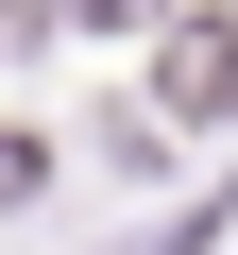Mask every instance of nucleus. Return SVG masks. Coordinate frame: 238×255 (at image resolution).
Instances as JSON below:
<instances>
[{
    "label": "nucleus",
    "mask_w": 238,
    "mask_h": 255,
    "mask_svg": "<svg viewBox=\"0 0 238 255\" xmlns=\"http://www.w3.org/2000/svg\"><path fill=\"white\" fill-rule=\"evenodd\" d=\"M170 102L187 119H238V17H187L170 34Z\"/></svg>",
    "instance_id": "1"
}]
</instances>
